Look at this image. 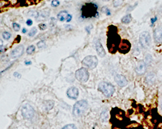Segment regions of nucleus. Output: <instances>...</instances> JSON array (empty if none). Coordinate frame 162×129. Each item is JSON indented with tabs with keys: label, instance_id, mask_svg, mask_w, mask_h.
I'll use <instances>...</instances> for the list:
<instances>
[{
	"label": "nucleus",
	"instance_id": "20e7f679",
	"mask_svg": "<svg viewBox=\"0 0 162 129\" xmlns=\"http://www.w3.org/2000/svg\"><path fill=\"white\" fill-rule=\"evenodd\" d=\"M98 90L107 98L111 97L115 92V87L111 83L106 81H102L99 83Z\"/></svg>",
	"mask_w": 162,
	"mask_h": 129
},
{
	"label": "nucleus",
	"instance_id": "c756f323",
	"mask_svg": "<svg viewBox=\"0 0 162 129\" xmlns=\"http://www.w3.org/2000/svg\"><path fill=\"white\" fill-rule=\"evenodd\" d=\"M60 5V2L59 0H53L51 2V6L53 7H57Z\"/></svg>",
	"mask_w": 162,
	"mask_h": 129
},
{
	"label": "nucleus",
	"instance_id": "dca6fc26",
	"mask_svg": "<svg viewBox=\"0 0 162 129\" xmlns=\"http://www.w3.org/2000/svg\"><path fill=\"white\" fill-rule=\"evenodd\" d=\"M68 14H69L68 13L67 11L66 10L60 11L59 13L57 14V18L59 21H60V22H64V21H66V19H67Z\"/></svg>",
	"mask_w": 162,
	"mask_h": 129
},
{
	"label": "nucleus",
	"instance_id": "58836bf2",
	"mask_svg": "<svg viewBox=\"0 0 162 129\" xmlns=\"http://www.w3.org/2000/svg\"><path fill=\"white\" fill-rule=\"evenodd\" d=\"M3 46V41L0 39V47Z\"/></svg>",
	"mask_w": 162,
	"mask_h": 129
},
{
	"label": "nucleus",
	"instance_id": "a19ab883",
	"mask_svg": "<svg viewBox=\"0 0 162 129\" xmlns=\"http://www.w3.org/2000/svg\"><path fill=\"white\" fill-rule=\"evenodd\" d=\"M86 1H89V0H86Z\"/></svg>",
	"mask_w": 162,
	"mask_h": 129
},
{
	"label": "nucleus",
	"instance_id": "72a5a7b5",
	"mask_svg": "<svg viewBox=\"0 0 162 129\" xmlns=\"http://www.w3.org/2000/svg\"><path fill=\"white\" fill-rule=\"evenodd\" d=\"M14 76L16 78H20L21 77H22L20 74H19L18 72H16L14 73Z\"/></svg>",
	"mask_w": 162,
	"mask_h": 129
},
{
	"label": "nucleus",
	"instance_id": "423d86ee",
	"mask_svg": "<svg viewBox=\"0 0 162 129\" xmlns=\"http://www.w3.org/2000/svg\"><path fill=\"white\" fill-rule=\"evenodd\" d=\"M82 64L90 69H93L98 65V59L95 56H88L84 58Z\"/></svg>",
	"mask_w": 162,
	"mask_h": 129
},
{
	"label": "nucleus",
	"instance_id": "9b49d317",
	"mask_svg": "<svg viewBox=\"0 0 162 129\" xmlns=\"http://www.w3.org/2000/svg\"><path fill=\"white\" fill-rule=\"evenodd\" d=\"M78 90L77 88L75 86H72L69 88L67 90V95L68 97L72 99H76L78 97Z\"/></svg>",
	"mask_w": 162,
	"mask_h": 129
},
{
	"label": "nucleus",
	"instance_id": "7ed1b4c3",
	"mask_svg": "<svg viewBox=\"0 0 162 129\" xmlns=\"http://www.w3.org/2000/svg\"><path fill=\"white\" fill-rule=\"evenodd\" d=\"M88 108V103L86 100L77 101L73 106V114L77 118L80 117L86 111Z\"/></svg>",
	"mask_w": 162,
	"mask_h": 129
},
{
	"label": "nucleus",
	"instance_id": "b1692460",
	"mask_svg": "<svg viewBox=\"0 0 162 129\" xmlns=\"http://www.w3.org/2000/svg\"><path fill=\"white\" fill-rule=\"evenodd\" d=\"M124 0H113V5L115 7H118L123 3Z\"/></svg>",
	"mask_w": 162,
	"mask_h": 129
},
{
	"label": "nucleus",
	"instance_id": "a211bd4d",
	"mask_svg": "<svg viewBox=\"0 0 162 129\" xmlns=\"http://www.w3.org/2000/svg\"><path fill=\"white\" fill-rule=\"evenodd\" d=\"M132 21V16L130 14H128L121 19V22L124 24H128L131 22Z\"/></svg>",
	"mask_w": 162,
	"mask_h": 129
},
{
	"label": "nucleus",
	"instance_id": "f257e3e1",
	"mask_svg": "<svg viewBox=\"0 0 162 129\" xmlns=\"http://www.w3.org/2000/svg\"><path fill=\"white\" fill-rule=\"evenodd\" d=\"M110 32L108 37V48L110 52L114 54L118 50L119 44L121 43V37L118 34L117 28L114 27V28H111L110 27Z\"/></svg>",
	"mask_w": 162,
	"mask_h": 129
},
{
	"label": "nucleus",
	"instance_id": "bb28decb",
	"mask_svg": "<svg viewBox=\"0 0 162 129\" xmlns=\"http://www.w3.org/2000/svg\"><path fill=\"white\" fill-rule=\"evenodd\" d=\"M45 42L44 40L40 41L39 42L37 43V47H38L39 48H42L45 47Z\"/></svg>",
	"mask_w": 162,
	"mask_h": 129
},
{
	"label": "nucleus",
	"instance_id": "c9c22d12",
	"mask_svg": "<svg viewBox=\"0 0 162 129\" xmlns=\"http://www.w3.org/2000/svg\"><path fill=\"white\" fill-rule=\"evenodd\" d=\"M25 64L26 65H31L32 64V62L31 61H25Z\"/></svg>",
	"mask_w": 162,
	"mask_h": 129
},
{
	"label": "nucleus",
	"instance_id": "7c9ffc66",
	"mask_svg": "<svg viewBox=\"0 0 162 129\" xmlns=\"http://www.w3.org/2000/svg\"><path fill=\"white\" fill-rule=\"evenodd\" d=\"M38 27L41 31H44L47 28V25L44 23H40L38 25Z\"/></svg>",
	"mask_w": 162,
	"mask_h": 129
},
{
	"label": "nucleus",
	"instance_id": "4c0bfd02",
	"mask_svg": "<svg viewBox=\"0 0 162 129\" xmlns=\"http://www.w3.org/2000/svg\"><path fill=\"white\" fill-rule=\"evenodd\" d=\"M27 32V29L26 28H23V29H22V33H23V34H26V33Z\"/></svg>",
	"mask_w": 162,
	"mask_h": 129
},
{
	"label": "nucleus",
	"instance_id": "c85d7f7f",
	"mask_svg": "<svg viewBox=\"0 0 162 129\" xmlns=\"http://www.w3.org/2000/svg\"><path fill=\"white\" fill-rule=\"evenodd\" d=\"M12 27H13L14 30L15 31H19L20 30V25L19 24L16 23H12Z\"/></svg>",
	"mask_w": 162,
	"mask_h": 129
},
{
	"label": "nucleus",
	"instance_id": "6ab92c4d",
	"mask_svg": "<svg viewBox=\"0 0 162 129\" xmlns=\"http://www.w3.org/2000/svg\"><path fill=\"white\" fill-rule=\"evenodd\" d=\"M54 106V102L52 101H47L45 102V107L47 110H51Z\"/></svg>",
	"mask_w": 162,
	"mask_h": 129
},
{
	"label": "nucleus",
	"instance_id": "9d476101",
	"mask_svg": "<svg viewBox=\"0 0 162 129\" xmlns=\"http://www.w3.org/2000/svg\"><path fill=\"white\" fill-rule=\"evenodd\" d=\"M24 53V47L23 45H20L16 47L13 51H12L11 53V57L13 59L15 58H18L22 56Z\"/></svg>",
	"mask_w": 162,
	"mask_h": 129
},
{
	"label": "nucleus",
	"instance_id": "f8f14e48",
	"mask_svg": "<svg viewBox=\"0 0 162 129\" xmlns=\"http://www.w3.org/2000/svg\"><path fill=\"white\" fill-rule=\"evenodd\" d=\"M114 80H115V81L117 83V84L121 87L125 86L128 83L127 78L121 74L116 75V76H115Z\"/></svg>",
	"mask_w": 162,
	"mask_h": 129
},
{
	"label": "nucleus",
	"instance_id": "a878e982",
	"mask_svg": "<svg viewBox=\"0 0 162 129\" xmlns=\"http://www.w3.org/2000/svg\"><path fill=\"white\" fill-rule=\"evenodd\" d=\"M102 12H104V13H105L107 16H110L111 15V12H110V9L108 7H102Z\"/></svg>",
	"mask_w": 162,
	"mask_h": 129
},
{
	"label": "nucleus",
	"instance_id": "0eeeda50",
	"mask_svg": "<svg viewBox=\"0 0 162 129\" xmlns=\"http://www.w3.org/2000/svg\"><path fill=\"white\" fill-rule=\"evenodd\" d=\"M151 37L150 34L148 32H143L139 36V43L142 46L147 48H148L151 45Z\"/></svg>",
	"mask_w": 162,
	"mask_h": 129
},
{
	"label": "nucleus",
	"instance_id": "cd10ccee",
	"mask_svg": "<svg viewBox=\"0 0 162 129\" xmlns=\"http://www.w3.org/2000/svg\"><path fill=\"white\" fill-rule=\"evenodd\" d=\"M62 129H77V128L75 125H74L73 124H69L64 126Z\"/></svg>",
	"mask_w": 162,
	"mask_h": 129
},
{
	"label": "nucleus",
	"instance_id": "f03ea898",
	"mask_svg": "<svg viewBox=\"0 0 162 129\" xmlns=\"http://www.w3.org/2000/svg\"><path fill=\"white\" fill-rule=\"evenodd\" d=\"M82 17L84 18H95L98 15L97 6L93 3H88L82 7Z\"/></svg>",
	"mask_w": 162,
	"mask_h": 129
},
{
	"label": "nucleus",
	"instance_id": "412c9836",
	"mask_svg": "<svg viewBox=\"0 0 162 129\" xmlns=\"http://www.w3.org/2000/svg\"><path fill=\"white\" fill-rule=\"evenodd\" d=\"M28 16H31V17H34L35 18H37L39 16V13L38 12L35 10H31L28 12Z\"/></svg>",
	"mask_w": 162,
	"mask_h": 129
},
{
	"label": "nucleus",
	"instance_id": "f704fd0d",
	"mask_svg": "<svg viewBox=\"0 0 162 129\" xmlns=\"http://www.w3.org/2000/svg\"><path fill=\"white\" fill-rule=\"evenodd\" d=\"M72 16L70 15V14H68V18H67V19H66V22L68 23V22H70V21L72 20Z\"/></svg>",
	"mask_w": 162,
	"mask_h": 129
},
{
	"label": "nucleus",
	"instance_id": "6e6552de",
	"mask_svg": "<svg viewBox=\"0 0 162 129\" xmlns=\"http://www.w3.org/2000/svg\"><path fill=\"white\" fill-rule=\"evenodd\" d=\"M22 114L24 118L31 119L35 115V110L30 105L26 104L22 108Z\"/></svg>",
	"mask_w": 162,
	"mask_h": 129
},
{
	"label": "nucleus",
	"instance_id": "4be33fe9",
	"mask_svg": "<svg viewBox=\"0 0 162 129\" xmlns=\"http://www.w3.org/2000/svg\"><path fill=\"white\" fill-rule=\"evenodd\" d=\"M2 36L3 37V39L4 40H9L11 36H12V34H11V33H9V32H4L3 33V34H2Z\"/></svg>",
	"mask_w": 162,
	"mask_h": 129
},
{
	"label": "nucleus",
	"instance_id": "e433bc0d",
	"mask_svg": "<svg viewBox=\"0 0 162 129\" xmlns=\"http://www.w3.org/2000/svg\"><path fill=\"white\" fill-rule=\"evenodd\" d=\"M156 21H157V18H156V17L154 18H152V19H151V23H152V24L153 25L154 23Z\"/></svg>",
	"mask_w": 162,
	"mask_h": 129
},
{
	"label": "nucleus",
	"instance_id": "393cba45",
	"mask_svg": "<svg viewBox=\"0 0 162 129\" xmlns=\"http://www.w3.org/2000/svg\"><path fill=\"white\" fill-rule=\"evenodd\" d=\"M152 60V56L151 55L148 54V55L146 56V57H145V61L144 62L147 65H149V64H150L151 63Z\"/></svg>",
	"mask_w": 162,
	"mask_h": 129
},
{
	"label": "nucleus",
	"instance_id": "2eb2a0df",
	"mask_svg": "<svg viewBox=\"0 0 162 129\" xmlns=\"http://www.w3.org/2000/svg\"><path fill=\"white\" fill-rule=\"evenodd\" d=\"M95 48H96L97 52L99 56L103 57L106 56V52L100 41H97L96 43H95Z\"/></svg>",
	"mask_w": 162,
	"mask_h": 129
},
{
	"label": "nucleus",
	"instance_id": "aec40b11",
	"mask_svg": "<svg viewBox=\"0 0 162 129\" xmlns=\"http://www.w3.org/2000/svg\"><path fill=\"white\" fill-rule=\"evenodd\" d=\"M35 49L36 48H35V45H30V46L27 48V54L29 55L32 54L35 52Z\"/></svg>",
	"mask_w": 162,
	"mask_h": 129
},
{
	"label": "nucleus",
	"instance_id": "1a4fd4ad",
	"mask_svg": "<svg viewBox=\"0 0 162 129\" xmlns=\"http://www.w3.org/2000/svg\"><path fill=\"white\" fill-rule=\"evenodd\" d=\"M130 48H131V44L129 41L127 40H123L119 44L118 51L120 53L125 54L128 53L130 51Z\"/></svg>",
	"mask_w": 162,
	"mask_h": 129
},
{
	"label": "nucleus",
	"instance_id": "f3484780",
	"mask_svg": "<svg viewBox=\"0 0 162 129\" xmlns=\"http://www.w3.org/2000/svg\"><path fill=\"white\" fill-rule=\"evenodd\" d=\"M156 80V76L154 73H149L146 77V81L148 84H152Z\"/></svg>",
	"mask_w": 162,
	"mask_h": 129
},
{
	"label": "nucleus",
	"instance_id": "4468645a",
	"mask_svg": "<svg viewBox=\"0 0 162 129\" xmlns=\"http://www.w3.org/2000/svg\"><path fill=\"white\" fill-rule=\"evenodd\" d=\"M154 38L156 42L162 43V27L155 29L154 32Z\"/></svg>",
	"mask_w": 162,
	"mask_h": 129
},
{
	"label": "nucleus",
	"instance_id": "2f4dec72",
	"mask_svg": "<svg viewBox=\"0 0 162 129\" xmlns=\"http://www.w3.org/2000/svg\"><path fill=\"white\" fill-rule=\"evenodd\" d=\"M26 24L28 26H31L32 25V19H28L27 21H26Z\"/></svg>",
	"mask_w": 162,
	"mask_h": 129
},
{
	"label": "nucleus",
	"instance_id": "ea45409f",
	"mask_svg": "<svg viewBox=\"0 0 162 129\" xmlns=\"http://www.w3.org/2000/svg\"><path fill=\"white\" fill-rule=\"evenodd\" d=\"M103 1H109L110 0H103Z\"/></svg>",
	"mask_w": 162,
	"mask_h": 129
},
{
	"label": "nucleus",
	"instance_id": "ddd939ff",
	"mask_svg": "<svg viewBox=\"0 0 162 129\" xmlns=\"http://www.w3.org/2000/svg\"><path fill=\"white\" fill-rule=\"evenodd\" d=\"M147 69V65L145 63L144 61H139L136 66V72L137 74H138L139 75L143 74L146 71Z\"/></svg>",
	"mask_w": 162,
	"mask_h": 129
},
{
	"label": "nucleus",
	"instance_id": "39448f33",
	"mask_svg": "<svg viewBox=\"0 0 162 129\" xmlns=\"http://www.w3.org/2000/svg\"><path fill=\"white\" fill-rule=\"evenodd\" d=\"M75 78L81 83H86L88 81L90 78V74L88 70L84 67H82L78 69L75 72Z\"/></svg>",
	"mask_w": 162,
	"mask_h": 129
},
{
	"label": "nucleus",
	"instance_id": "5701e85b",
	"mask_svg": "<svg viewBox=\"0 0 162 129\" xmlns=\"http://www.w3.org/2000/svg\"><path fill=\"white\" fill-rule=\"evenodd\" d=\"M36 32H37V28L36 27H33L31 29V31L29 32L28 36L29 37H32L36 34Z\"/></svg>",
	"mask_w": 162,
	"mask_h": 129
},
{
	"label": "nucleus",
	"instance_id": "473e14b6",
	"mask_svg": "<svg viewBox=\"0 0 162 129\" xmlns=\"http://www.w3.org/2000/svg\"><path fill=\"white\" fill-rule=\"evenodd\" d=\"M5 51H6L5 47H3V46L0 47V53H3L4 52H5Z\"/></svg>",
	"mask_w": 162,
	"mask_h": 129
}]
</instances>
